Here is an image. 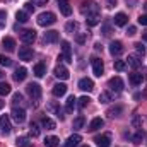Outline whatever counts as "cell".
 Instances as JSON below:
<instances>
[{
  "label": "cell",
  "instance_id": "obj_51",
  "mask_svg": "<svg viewBox=\"0 0 147 147\" xmlns=\"http://www.w3.org/2000/svg\"><path fill=\"white\" fill-rule=\"evenodd\" d=\"M103 31H105V33H103L105 36H108V34H110V28H108V26H105V28H103Z\"/></svg>",
  "mask_w": 147,
  "mask_h": 147
},
{
  "label": "cell",
  "instance_id": "obj_22",
  "mask_svg": "<svg viewBox=\"0 0 147 147\" xmlns=\"http://www.w3.org/2000/svg\"><path fill=\"white\" fill-rule=\"evenodd\" d=\"M58 39H60L58 31H46V33H45V41H46V43H57Z\"/></svg>",
  "mask_w": 147,
  "mask_h": 147
},
{
  "label": "cell",
  "instance_id": "obj_44",
  "mask_svg": "<svg viewBox=\"0 0 147 147\" xmlns=\"http://www.w3.org/2000/svg\"><path fill=\"white\" fill-rule=\"evenodd\" d=\"M75 41H77L79 45H82V43L86 41V34H84V33H79V34L75 36Z\"/></svg>",
  "mask_w": 147,
  "mask_h": 147
},
{
  "label": "cell",
  "instance_id": "obj_53",
  "mask_svg": "<svg viewBox=\"0 0 147 147\" xmlns=\"http://www.w3.org/2000/svg\"><path fill=\"white\" fill-rule=\"evenodd\" d=\"M2 108H3V101L0 99V110H2Z\"/></svg>",
  "mask_w": 147,
  "mask_h": 147
},
{
  "label": "cell",
  "instance_id": "obj_55",
  "mask_svg": "<svg viewBox=\"0 0 147 147\" xmlns=\"http://www.w3.org/2000/svg\"><path fill=\"white\" fill-rule=\"evenodd\" d=\"M144 7H146V10H147V2H146V5H144Z\"/></svg>",
  "mask_w": 147,
  "mask_h": 147
},
{
  "label": "cell",
  "instance_id": "obj_18",
  "mask_svg": "<svg viewBox=\"0 0 147 147\" xmlns=\"http://www.w3.org/2000/svg\"><path fill=\"white\" fill-rule=\"evenodd\" d=\"M65 92H67V86H65V84H62V82H60V84H55V86H53V96L62 98Z\"/></svg>",
  "mask_w": 147,
  "mask_h": 147
},
{
  "label": "cell",
  "instance_id": "obj_54",
  "mask_svg": "<svg viewBox=\"0 0 147 147\" xmlns=\"http://www.w3.org/2000/svg\"><path fill=\"white\" fill-rule=\"evenodd\" d=\"M2 77H3V74H2V70H0V79H2Z\"/></svg>",
  "mask_w": 147,
  "mask_h": 147
},
{
  "label": "cell",
  "instance_id": "obj_29",
  "mask_svg": "<svg viewBox=\"0 0 147 147\" xmlns=\"http://www.w3.org/2000/svg\"><path fill=\"white\" fill-rule=\"evenodd\" d=\"M41 123H43V127L46 128V130H53L57 125H55V121L51 120V118H48V116H45L43 120H41Z\"/></svg>",
  "mask_w": 147,
  "mask_h": 147
},
{
  "label": "cell",
  "instance_id": "obj_7",
  "mask_svg": "<svg viewBox=\"0 0 147 147\" xmlns=\"http://www.w3.org/2000/svg\"><path fill=\"white\" fill-rule=\"evenodd\" d=\"M21 39H22V43L31 45L36 39V31L34 29H24V31H21Z\"/></svg>",
  "mask_w": 147,
  "mask_h": 147
},
{
  "label": "cell",
  "instance_id": "obj_23",
  "mask_svg": "<svg viewBox=\"0 0 147 147\" xmlns=\"http://www.w3.org/2000/svg\"><path fill=\"white\" fill-rule=\"evenodd\" d=\"M128 22V17H127V14H123V12H118L116 16H115V24L116 26H125Z\"/></svg>",
  "mask_w": 147,
  "mask_h": 147
},
{
  "label": "cell",
  "instance_id": "obj_33",
  "mask_svg": "<svg viewBox=\"0 0 147 147\" xmlns=\"http://www.w3.org/2000/svg\"><path fill=\"white\" fill-rule=\"evenodd\" d=\"M28 12L26 10H21V12H17L16 14V19H17V22H28Z\"/></svg>",
  "mask_w": 147,
  "mask_h": 147
},
{
  "label": "cell",
  "instance_id": "obj_10",
  "mask_svg": "<svg viewBox=\"0 0 147 147\" xmlns=\"http://www.w3.org/2000/svg\"><path fill=\"white\" fill-rule=\"evenodd\" d=\"M10 116L14 118V121H17V123H22L24 120H26V111L22 110V108H17V106H14V110L10 113Z\"/></svg>",
  "mask_w": 147,
  "mask_h": 147
},
{
  "label": "cell",
  "instance_id": "obj_5",
  "mask_svg": "<svg viewBox=\"0 0 147 147\" xmlns=\"http://www.w3.org/2000/svg\"><path fill=\"white\" fill-rule=\"evenodd\" d=\"M53 74H55V77H57V79H60V80H67V79L70 77V72H69V69H67L65 65H62V63L55 67Z\"/></svg>",
  "mask_w": 147,
  "mask_h": 147
},
{
  "label": "cell",
  "instance_id": "obj_30",
  "mask_svg": "<svg viewBox=\"0 0 147 147\" xmlns=\"http://www.w3.org/2000/svg\"><path fill=\"white\" fill-rule=\"evenodd\" d=\"M99 101H101V103H110V101H113V94H111L110 91L101 92V94H99Z\"/></svg>",
  "mask_w": 147,
  "mask_h": 147
},
{
  "label": "cell",
  "instance_id": "obj_39",
  "mask_svg": "<svg viewBox=\"0 0 147 147\" xmlns=\"http://www.w3.org/2000/svg\"><path fill=\"white\" fill-rule=\"evenodd\" d=\"M0 65H3V67H10V65H12V60H10L9 57H5V55H0Z\"/></svg>",
  "mask_w": 147,
  "mask_h": 147
},
{
  "label": "cell",
  "instance_id": "obj_45",
  "mask_svg": "<svg viewBox=\"0 0 147 147\" xmlns=\"http://www.w3.org/2000/svg\"><path fill=\"white\" fill-rule=\"evenodd\" d=\"M5 12L3 10H0V28H5Z\"/></svg>",
  "mask_w": 147,
  "mask_h": 147
},
{
  "label": "cell",
  "instance_id": "obj_2",
  "mask_svg": "<svg viewBox=\"0 0 147 147\" xmlns=\"http://www.w3.org/2000/svg\"><path fill=\"white\" fill-rule=\"evenodd\" d=\"M55 22H57V16H55L53 12H41V14L38 16V24L43 26V28L51 26V24H55Z\"/></svg>",
  "mask_w": 147,
  "mask_h": 147
},
{
  "label": "cell",
  "instance_id": "obj_11",
  "mask_svg": "<svg viewBox=\"0 0 147 147\" xmlns=\"http://www.w3.org/2000/svg\"><path fill=\"white\" fill-rule=\"evenodd\" d=\"M0 127H2V132H3L5 135L10 134L12 125H10V118H9V115H2V116H0Z\"/></svg>",
  "mask_w": 147,
  "mask_h": 147
},
{
  "label": "cell",
  "instance_id": "obj_3",
  "mask_svg": "<svg viewBox=\"0 0 147 147\" xmlns=\"http://www.w3.org/2000/svg\"><path fill=\"white\" fill-rule=\"evenodd\" d=\"M26 91H28V94L31 96V99L34 101V106H36L39 98H41V87H39V84H28Z\"/></svg>",
  "mask_w": 147,
  "mask_h": 147
},
{
  "label": "cell",
  "instance_id": "obj_48",
  "mask_svg": "<svg viewBox=\"0 0 147 147\" xmlns=\"http://www.w3.org/2000/svg\"><path fill=\"white\" fill-rule=\"evenodd\" d=\"M142 137H144V134H142V132H139V134H137V135L134 137V142H135V144H140V140H142Z\"/></svg>",
  "mask_w": 147,
  "mask_h": 147
},
{
  "label": "cell",
  "instance_id": "obj_13",
  "mask_svg": "<svg viewBox=\"0 0 147 147\" xmlns=\"http://www.w3.org/2000/svg\"><path fill=\"white\" fill-rule=\"evenodd\" d=\"M58 9L63 16H70L72 14V7H70V0H58Z\"/></svg>",
  "mask_w": 147,
  "mask_h": 147
},
{
  "label": "cell",
  "instance_id": "obj_4",
  "mask_svg": "<svg viewBox=\"0 0 147 147\" xmlns=\"http://www.w3.org/2000/svg\"><path fill=\"white\" fill-rule=\"evenodd\" d=\"M91 63H92V72H94V75H96V77H101L103 72H105L103 60L98 58V57H94V58H91Z\"/></svg>",
  "mask_w": 147,
  "mask_h": 147
},
{
  "label": "cell",
  "instance_id": "obj_52",
  "mask_svg": "<svg viewBox=\"0 0 147 147\" xmlns=\"http://www.w3.org/2000/svg\"><path fill=\"white\" fill-rule=\"evenodd\" d=\"M142 38H144V39H146V41H147V31H146V33H144V34H142Z\"/></svg>",
  "mask_w": 147,
  "mask_h": 147
},
{
  "label": "cell",
  "instance_id": "obj_28",
  "mask_svg": "<svg viewBox=\"0 0 147 147\" xmlns=\"http://www.w3.org/2000/svg\"><path fill=\"white\" fill-rule=\"evenodd\" d=\"M75 105H77V99H75V96H70V98L67 99V105H65V111H67V113H72L74 108H75Z\"/></svg>",
  "mask_w": 147,
  "mask_h": 147
},
{
  "label": "cell",
  "instance_id": "obj_16",
  "mask_svg": "<svg viewBox=\"0 0 147 147\" xmlns=\"http://www.w3.org/2000/svg\"><path fill=\"white\" fill-rule=\"evenodd\" d=\"M80 140H82V137H80L79 134H74V135H70V137L67 139V142L63 144V147H77Z\"/></svg>",
  "mask_w": 147,
  "mask_h": 147
},
{
  "label": "cell",
  "instance_id": "obj_19",
  "mask_svg": "<svg viewBox=\"0 0 147 147\" xmlns=\"http://www.w3.org/2000/svg\"><path fill=\"white\" fill-rule=\"evenodd\" d=\"M2 46H3L7 51H14V50H16V41H14V38H10V36L3 38V41H2Z\"/></svg>",
  "mask_w": 147,
  "mask_h": 147
},
{
  "label": "cell",
  "instance_id": "obj_12",
  "mask_svg": "<svg viewBox=\"0 0 147 147\" xmlns=\"http://www.w3.org/2000/svg\"><path fill=\"white\" fill-rule=\"evenodd\" d=\"M79 89H82V91H87V92H91V91L94 89V82H92L91 79L84 77V79H80V80H79Z\"/></svg>",
  "mask_w": 147,
  "mask_h": 147
},
{
  "label": "cell",
  "instance_id": "obj_34",
  "mask_svg": "<svg viewBox=\"0 0 147 147\" xmlns=\"http://www.w3.org/2000/svg\"><path fill=\"white\" fill-rule=\"evenodd\" d=\"M125 69H127V62L125 60H115V70L123 72Z\"/></svg>",
  "mask_w": 147,
  "mask_h": 147
},
{
  "label": "cell",
  "instance_id": "obj_49",
  "mask_svg": "<svg viewBox=\"0 0 147 147\" xmlns=\"http://www.w3.org/2000/svg\"><path fill=\"white\" fill-rule=\"evenodd\" d=\"M135 33H137V29H135L134 26H130V28H128V31H127V34H128V36H134Z\"/></svg>",
  "mask_w": 147,
  "mask_h": 147
},
{
  "label": "cell",
  "instance_id": "obj_25",
  "mask_svg": "<svg viewBox=\"0 0 147 147\" xmlns=\"http://www.w3.org/2000/svg\"><path fill=\"white\" fill-rule=\"evenodd\" d=\"M58 144H60V139L55 135H50L45 139V147H58Z\"/></svg>",
  "mask_w": 147,
  "mask_h": 147
},
{
  "label": "cell",
  "instance_id": "obj_35",
  "mask_svg": "<svg viewBox=\"0 0 147 147\" xmlns=\"http://www.w3.org/2000/svg\"><path fill=\"white\" fill-rule=\"evenodd\" d=\"M16 146L17 147H29V139L28 137H17Z\"/></svg>",
  "mask_w": 147,
  "mask_h": 147
},
{
  "label": "cell",
  "instance_id": "obj_27",
  "mask_svg": "<svg viewBox=\"0 0 147 147\" xmlns=\"http://www.w3.org/2000/svg\"><path fill=\"white\" fill-rule=\"evenodd\" d=\"M33 74H34L36 77H43V75L46 74V65H45V63H36L34 69H33Z\"/></svg>",
  "mask_w": 147,
  "mask_h": 147
},
{
  "label": "cell",
  "instance_id": "obj_36",
  "mask_svg": "<svg viewBox=\"0 0 147 147\" xmlns=\"http://www.w3.org/2000/svg\"><path fill=\"white\" fill-rule=\"evenodd\" d=\"M84 121H86V120H84V116H82V115H80V116H77V118L74 120V128H75V130L82 128V127H84Z\"/></svg>",
  "mask_w": 147,
  "mask_h": 147
},
{
  "label": "cell",
  "instance_id": "obj_8",
  "mask_svg": "<svg viewBox=\"0 0 147 147\" xmlns=\"http://www.w3.org/2000/svg\"><path fill=\"white\" fill-rule=\"evenodd\" d=\"M33 50L29 48V46H22L21 50H19V58L22 60V62H31L33 60Z\"/></svg>",
  "mask_w": 147,
  "mask_h": 147
},
{
  "label": "cell",
  "instance_id": "obj_14",
  "mask_svg": "<svg viewBox=\"0 0 147 147\" xmlns=\"http://www.w3.org/2000/svg\"><path fill=\"white\" fill-rule=\"evenodd\" d=\"M62 51H63V60L65 62H72V51H70V43L69 41H62Z\"/></svg>",
  "mask_w": 147,
  "mask_h": 147
},
{
  "label": "cell",
  "instance_id": "obj_47",
  "mask_svg": "<svg viewBox=\"0 0 147 147\" xmlns=\"http://www.w3.org/2000/svg\"><path fill=\"white\" fill-rule=\"evenodd\" d=\"M24 5H26V7H24V9H26V12H28V14H29V12H33V10H34V5H33V3H31V2H28V3H24Z\"/></svg>",
  "mask_w": 147,
  "mask_h": 147
},
{
  "label": "cell",
  "instance_id": "obj_15",
  "mask_svg": "<svg viewBox=\"0 0 147 147\" xmlns=\"http://www.w3.org/2000/svg\"><path fill=\"white\" fill-rule=\"evenodd\" d=\"M96 144H98V147H110L111 146L110 134H105V135H101V137H96Z\"/></svg>",
  "mask_w": 147,
  "mask_h": 147
},
{
  "label": "cell",
  "instance_id": "obj_41",
  "mask_svg": "<svg viewBox=\"0 0 147 147\" xmlns=\"http://www.w3.org/2000/svg\"><path fill=\"white\" fill-rule=\"evenodd\" d=\"M65 29H67V33H74V31L77 29V22H74V21H70V22H67Z\"/></svg>",
  "mask_w": 147,
  "mask_h": 147
},
{
  "label": "cell",
  "instance_id": "obj_26",
  "mask_svg": "<svg viewBox=\"0 0 147 147\" xmlns=\"http://www.w3.org/2000/svg\"><path fill=\"white\" fill-rule=\"evenodd\" d=\"M86 22H87V26H98L99 22H101V17H99V14H92V16H87V19H86Z\"/></svg>",
  "mask_w": 147,
  "mask_h": 147
},
{
  "label": "cell",
  "instance_id": "obj_46",
  "mask_svg": "<svg viewBox=\"0 0 147 147\" xmlns=\"http://www.w3.org/2000/svg\"><path fill=\"white\" fill-rule=\"evenodd\" d=\"M139 24H142V26H147V14H142V16L139 17Z\"/></svg>",
  "mask_w": 147,
  "mask_h": 147
},
{
  "label": "cell",
  "instance_id": "obj_24",
  "mask_svg": "<svg viewBox=\"0 0 147 147\" xmlns=\"http://www.w3.org/2000/svg\"><path fill=\"white\" fill-rule=\"evenodd\" d=\"M48 110L53 111V113H55L60 120H65V116H63V113H62V108H60L57 103H50V105H48Z\"/></svg>",
  "mask_w": 147,
  "mask_h": 147
},
{
  "label": "cell",
  "instance_id": "obj_9",
  "mask_svg": "<svg viewBox=\"0 0 147 147\" xmlns=\"http://www.w3.org/2000/svg\"><path fill=\"white\" fill-rule=\"evenodd\" d=\"M110 53L113 57H120L123 53V43L121 41H111L110 43Z\"/></svg>",
  "mask_w": 147,
  "mask_h": 147
},
{
  "label": "cell",
  "instance_id": "obj_6",
  "mask_svg": "<svg viewBox=\"0 0 147 147\" xmlns=\"http://www.w3.org/2000/svg\"><path fill=\"white\" fill-rule=\"evenodd\" d=\"M108 87H110V91L121 92V91H123V80H121L120 77H111L110 82H108Z\"/></svg>",
  "mask_w": 147,
  "mask_h": 147
},
{
  "label": "cell",
  "instance_id": "obj_37",
  "mask_svg": "<svg viewBox=\"0 0 147 147\" xmlns=\"http://www.w3.org/2000/svg\"><path fill=\"white\" fill-rule=\"evenodd\" d=\"M29 135H33V137H38V135H39V127H38V123H31V127H29Z\"/></svg>",
  "mask_w": 147,
  "mask_h": 147
},
{
  "label": "cell",
  "instance_id": "obj_38",
  "mask_svg": "<svg viewBox=\"0 0 147 147\" xmlns=\"http://www.w3.org/2000/svg\"><path fill=\"white\" fill-rule=\"evenodd\" d=\"M77 101H79V103H77V105H79V108H86V106L89 105V101H91V99H89L87 96H82V98H79Z\"/></svg>",
  "mask_w": 147,
  "mask_h": 147
},
{
  "label": "cell",
  "instance_id": "obj_1",
  "mask_svg": "<svg viewBox=\"0 0 147 147\" xmlns=\"http://www.w3.org/2000/svg\"><path fill=\"white\" fill-rule=\"evenodd\" d=\"M80 12L84 16H92V14H99V7L94 0H84L80 5Z\"/></svg>",
  "mask_w": 147,
  "mask_h": 147
},
{
  "label": "cell",
  "instance_id": "obj_57",
  "mask_svg": "<svg viewBox=\"0 0 147 147\" xmlns=\"http://www.w3.org/2000/svg\"><path fill=\"white\" fill-rule=\"evenodd\" d=\"M82 147H89V146H82Z\"/></svg>",
  "mask_w": 147,
  "mask_h": 147
},
{
  "label": "cell",
  "instance_id": "obj_31",
  "mask_svg": "<svg viewBox=\"0 0 147 147\" xmlns=\"http://www.w3.org/2000/svg\"><path fill=\"white\" fill-rule=\"evenodd\" d=\"M128 65L134 67V69H139V67L142 65V62L139 60V57H134V55H132V57H128Z\"/></svg>",
  "mask_w": 147,
  "mask_h": 147
},
{
  "label": "cell",
  "instance_id": "obj_17",
  "mask_svg": "<svg viewBox=\"0 0 147 147\" xmlns=\"http://www.w3.org/2000/svg\"><path fill=\"white\" fill-rule=\"evenodd\" d=\"M103 125H105V120H103V118H94V120L89 123L87 130H89V132H96V130H99Z\"/></svg>",
  "mask_w": 147,
  "mask_h": 147
},
{
  "label": "cell",
  "instance_id": "obj_32",
  "mask_svg": "<svg viewBox=\"0 0 147 147\" xmlns=\"http://www.w3.org/2000/svg\"><path fill=\"white\" fill-rule=\"evenodd\" d=\"M10 86L7 84V82H0V96H7V94H10Z\"/></svg>",
  "mask_w": 147,
  "mask_h": 147
},
{
  "label": "cell",
  "instance_id": "obj_43",
  "mask_svg": "<svg viewBox=\"0 0 147 147\" xmlns=\"http://www.w3.org/2000/svg\"><path fill=\"white\" fill-rule=\"evenodd\" d=\"M134 46H135V50H137V51H139L140 55H146V46H144L142 43H135Z\"/></svg>",
  "mask_w": 147,
  "mask_h": 147
},
{
  "label": "cell",
  "instance_id": "obj_42",
  "mask_svg": "<svg viewBox=\"0 0 147 147\" xmlns=\"http://www.w3.org/2000/svg\"><path fill=\"white\" fill-rule=\"evenodd\" d=\"M121 106H116V108H111V110H108V115L110 116H118V113H121Z\"/></svg>",
  "mask_w": 147,
  "mask_h": 147
},
{
  "label": "cell",
  "instance_id": "obj_40",
  "mask_svg": "<svg viewBox=\"0 0 147 147\" xmlns=\"http://www.w3.org/2000/svg\"><path fill=\"white\" fill-rule=\"evenodd\" d=\"M12 103H14L16 106L21 105V103H22V94H21V92H16V94L12 96Z\"/></svg>",
  "mask_w": 147,
  "mask_h": 147
},
{
  "label": "cell",
  "instance_id": "obj_56",
  "mask_svg": "<svg viewBox=\"0 0 147 147\" xmlns=\"http://www.w3.org/2000/svg\"><path fill=\"white\" fill-rule=\"evenodd\" d=\"M144 96H147V91H146V92H144Z\"/></svg>",
  "mask_w": 147,
  "mask_h": 147
},
{
  "label": "cell",
  "instance_id": "obj_50",
  "mask_svg": "<svg viewBox=\"0 0 147 147\" xmlns=\"http://www.w3.org/2000/svg\"><path fill=\"white\" fill-rule=\"evenodd\" d=\"M33 3H36V5H46L48 0H33Z\"/></svg>",
  "mask_w": 147,
  "mask_h": 147
},
{
  "label": "cell",
  "instance_id": "obj_20",
  "mask_svg": "<svg viewBox=\"0 0 147 147\" xmlns=\"http://www.w3.org/2000/svg\"><path fill=\"white\" fill-rule=\"evenodd\" d=\"M26 77H28V70H26L24 67H19V69H16V72H14V80H17V82H22Z\"/></svg>",
  "mask_w": 147,
  "mask_h": 147
},
{
  "label": "cell",
  "instance_id": "obj_21",
  "mask_svg": "<svg viewBox=\"0 0 147 147\" xmlns=\"http://www.w3.org/2000/svg\"><path fill=\"white\" fill-rule=\"evenodd\" d=\"M128 80H130V84L132 86H139V84H142V80H144V75L139 72H134L128 75Z\"/></svg>",
  "mask_w": 147,
  "mask_h": 147
}]
</instances>
